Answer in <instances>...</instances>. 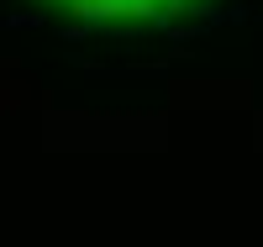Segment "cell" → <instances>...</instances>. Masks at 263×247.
<instances>
[{
    "mask_svg": "<svg viewBox=\"0 0 263 247\" xmlns=\"http://www.w3.org/2000/svg\"><path fill=\"white\" fill-rule=\"evenodd\" d=\"M69 27H95V32H168L211 16L221 0H32Z\"/></svg>",
    "mask_w": 263,
    "mask_h": 247,
    "instance_id": "obj_1",
    "label": "cell"
}]
</instances>
